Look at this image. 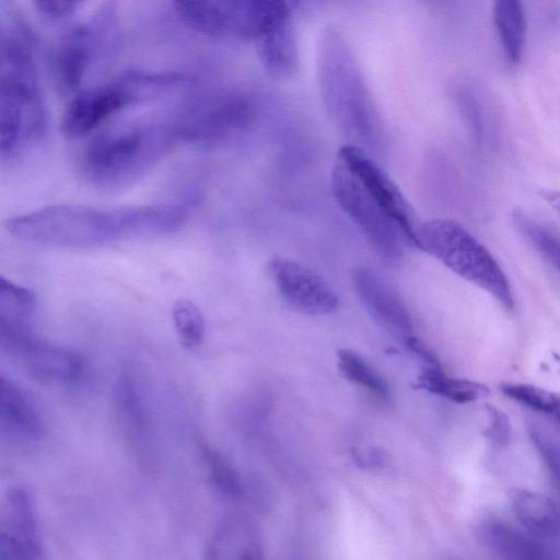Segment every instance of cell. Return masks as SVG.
<instances>
[{
	"mask_svg": "<svg viewBox=\"0 0 560 560\" xmlns=\"http://www.w3.org/2000/svg\"><path fill=\"white\" fill-rule=\"evenodd\" d=\"M186 219V209L173 205L118 208L54 205L11 218L4 225L13 237L28 244L93 248L174 233Z\"/></svg>",
	"mask_w": 560,
	"mask_h": 560,
	"instance_id": "obj_1",
	"label": "cell"
},
{
	"mask_svg": "<svg viewBox=\"0 0 560 560\" xmlns=\"http://www.w3.org/2000/svg\"><path fill=\"white\" fill-rule=\"evenodd\" d=\"M31 34L20 24L2 30L0 59V151L15 155L42 141L48 129Z\"/></svg>",
	"mask_w": 560,
	"mask_h": 560,
	"instance_id": "obj_2",
	"label": "cell"
},
{
	"mask_svg": "<svg viewBox=\"0 0 560 560\" xmlns=\"http://www.w3.org/2000/svg\"><path fill=\"white\" fill-rule=\"evenodd\" d=\"M172 128L131 127L94 137L81 156L84 176L102 188H120L141 177L168 151Z\"/></svg>",
	"mask_w": 560,
	"mask_h": 560,
	"instance_id": "obj_3",
	"label": "cell"
},
{
	"mask_svg": "<svg viewBox=\"0 0 560 560\" xmlns=\"http://www.w3.org/2000/svg\"><path fill=\"white\" fill-rule=\"evenodd\" d=\"M419 249L430 254L462 279L482 289L506 310H513L510 281L492 254L464 226L434 219L418 229Z\"/></svg>",
	"mask_w": 560,
	"mask_h": 560,
	"instance_id": "obj_4",
	"label": "cell"
},
{
	"mask_svg": "<svg viewBox=\"0 0 560 560\" xmlns=\"http://www.w3.org/2000/svg\"><path fill=\"white\" fill-rule=\"evenodd\" d=\"M173 5L185 25L217 38L257 43L290 24L284 0H173Z\"/></svg>",
	"mask_w": 560,
	"mask_h": 560,
	"instance_id": "obj_5",
	"label": "cell"
},
{
	"mask_svg": "<svg viewBox=\"0 0 560 560\" xmlns=\"http://www.w3.org/2000/svg\"><path fill=\"white\" fill-rule=\"evenodd\" d=\"M180 81L177 73L131 70L106 84L79 91L65 107L61 131L68 138L84 136L122 108L154 98Z\"/></svg>",
	"mask_w": 560,
	"mask_h": 560,
	"instance_id": "obj_6",
	"label": "cell"
},
{
	"mask_svg": "<svg viewBox=\"0 0 560 560\" xmlns=\"http://www.w3.org/2000/svg\"><path fill=\"white\" fill-rule=\"evenodd\" d=\"M332 196L373 250L386 264L397 262L409 245L385 203L337 156L331 173Z\"/></svg>",
	"mask_w": 560,
	"mask_h": 560,
	"instance_id": "obj_7",
	"label": "cell"
},
{
	"mask_svg": "<svg viewBox=\"0 0 560 560\" xmlns=\"http://www.w3.org/2000/svg\"><path fill=\"white\" fill-rule=\"evenodd\" d=\"M115 24L114 7L106 4L89 21L62 34L51 55L52 79L60 94L79 92L89 70L107 45Z\"/></svg>",
	"mask_w": 560,
	"mask_h": 560,
	"instance_id": "obj_8",
	"label": "cell"
},
{
	"mask_svg": "<svg viewBox=\"0 0 560 560\" xmlns=\"http://www.w3.org/2000/svg\"><path fill=\"white\" fill-rule=\"evenodd\" d=\"M28 320H0L1 349L33 378L46 383H71L82 373L80 355L38 339Z\"/></svg>",
	"mask_w": 560,
	"mask_h": 560,
	"instance_id": "obj_9",
	"label": "cell"
},
{
	"mask_svg": "<svg viewBox=\"0 0 560 560\" xmlns=\"http://www.w3.org/2000/svg\"><path fill=\"white\" fill-rule=\"evenodd\" d=\"M269 271L285 303L307 315H326L339 306L332 288L313 270L283 257L269 262Z\"/></svg>",
	"mask_w": 560,
	"mask_h": 560,
	"instance_id": "obj_10",
	"label": "cell"
},
{
	"mask_svg": "<svg viewBox=\"0 0 560 560\" xmlns=\"http://www.w3.org/2000/svg\"><path fill=\"white\" fill-rule=\"evenodd\" d=\"M43 544L30 493L11 488L1 503L0 560H39Z\"/></svg>",
	"mask_w": 560,
	"mask_h": 560,
	"instance_id": "obj_11",
	"label": "cell"
},
{
	"mask_svg": "<svg viewBox=\"0 0 560 560\" xmlns=\"http://www.w3.org/2000/svg\"><path fill=\"white\" fill-rule=\"evenodd\" d=\"M354 289L371 317L404 341L413 336L411 317L396 289L371 267L353 270Z\"/></svg>",
	"mask_w": 560,
	"mask_h": 560,
	"instance_id": "obj_12",
	"label": "cell"
},
{
	"mask_svg": "<svg viewBox=\"0 0 560 560\" xmlns=\"http://www.w3.org/2000/svg\"><path fill=\"white\" fill-rule=\"evenodd\" d=\"M337 156L351 168L368 188L383 200L401 226L409 245L418 248L419 226L415 223L412 209L388 175L363 149L354 144L341 147Z\"/></svg>",
	"mask_w": 560,
	"mask_h": 560,
	"instance_id": "obj_13",
	"label": "cell"
},
{
	"mask_svg": "<svg viewBox=\"0 0 560 560\" xmlns=\"http://www.w3.org/2000/svg\"><path fill=\"white\" fill-rule=\"evenodd\" d=\"M248 116L246 102L238 98L224 100L189 113L173 131L176 138L187 141L215 142L243 126Z\"/></svg>",
	"mask_w": 560,
	"mask_h": 560,
	"instance_id": "obj_14",
	"label": "cell"
},
{
	"mask_svg": "<svg viewBox=\"0 0 560 560\" xmlns=\"http://www.w3.org/2000/svg\"><path fill=\"white\" fill-rule=\"evenodd\" d=\"M0 425L2 435L22 441H36L44 435L45 424L33 398L11 380L1 376Z\"/></svg>",
	"mask_w": 560,
	"mask_h": 560,
	"instance_id": "obj_15",
	"label": "cell"
},
{
	"mask_svg": "<svg viewBox=\"0 0 560 560\" xmlns=\"http://www.w3.org/2000/svg\"><path fill=\"white\" fill-rule=\"evenodd\" d=\"M208 559H260L258 533L243 515H231L217 527L207 546Z\"/></svg>",
	"mask_w": 560,
	"mask_h": 560,
	"instance_id": "obj_16",
	"label": "cell"
},
{
	"mask_svg": "<svg viewBox=\"0 0 560 560\" xmlns=\"http://www.w3.org/2000/svg\"><path fill=\"white\" fill-rule=\"evenodd\" d=\"M480 545L498 558L510 560H539L544 548L528 536L498 520H485L476 526Z\"/></svg>",
	"mask_w": 560,
	"mask_h": 560,
	"instance_id": "obj_17",
	"label": "cell"
},
{
	"mask_svg": "<svg viewBox=\"0 0 560 560\" xmlns=\"http://www.w3.org/2000/svg\"><path fill=\"white\" fill-rule=\"evenodd\" d=\"M512 511L521 525L536 537L550 538L560 533V511L545 494L517 489L511 493Z\"/></svg>",
	"mask_w": 560,
	"mask_h": 560,
	"instance_id": "obj_18",
	"label": "cell"
},
{
	"mask_svg": "<svg viewBox=\"0 0 560 560\" xmlns=\"http://www.w3.org/2000/svg\"><path fill=\"white\" fill-rule=\"evenodd\" d=\"M493 21L506 58L512 63L520 62L526 45V20L521 0H494Z\"/></svg>",
	"mask_w": 560,
	"mask_h": 560,
	"instance_id": "obj_19",
	"label": "cell"
},
{
	"mask_svg": "<svg viewBox=\"0 0 560 560\" xmlns=\"http://www.w3.org/2000/svg\"><path fill=\"white\" fill-rule=\"evenodd\" d=\"M417 387L460 404L481 399L490 393L483 384L447 376L440 365H428L418 377Z\"/></svg>",
	"mask_w": 560,
	"mask_h": 560,
	"instance_id": "obj_20",
	"label": "cell"
},
{
	"mask_svg": "<svg viewBox=\"0 0 560 560\" xmlns=\"http://www.w3.org/2000/svg\"><path fill=\"white\" fill-rule=\"evenodd\" d=\"M258 54L266 69L285 75L294 69L296 50L290 24L257 42Z\"/></svg>",
	"mask_w": 560,
	"mask_h": 560,
	"instance_id": "obj_21",
	"label": "cell"
},
{
	"mask_svg": "<svg viewBox=\"0 0 560 560\" xmlns=\"http://www.w3.org/2000/svg\"><path fill=\"white\" fill-rule=\"evenodd\" d=\"M517 233L560 275V238L521 210L512 214Z\"/></svg>",
	"mask_w": 560,
	"mask_h": 560,
	"instance_id": "obj_22",
	"label": "cell"
},
{
	"mask_svg": "<svg viewBox=\"0 0 560 560\" xmlns=\"http://www.w3.org/2000/svg\"><path fill=\"white\" fill-rule=\"evenodd\" d=\"M509 398L560 422V394L532 384L508 382L500 386Z\"/></svg>",
	"mask_w": 560,
	"mask_h": 560,
	"instance_id": "obj_23",
	"label": "cell"
},
{
	"mask_svg": "<svg viewBox=\"0 0 560 560\" xmlns=\"http://www.w3.org/2000/svg\"><path fill=\"white\" fill-rule=\"evenodd\" d=\"M172 319L182 345L187 349L198 348L205 338L206 323L199 307L191 301H176Z\"/></svg>",
	"mask_w": 560,
	"mask_h": 560,
	"instance_id": "obj_24",
	"label": "cell"
},
{
	"mask_svg": "<svg viewBox=\"0 0 560 560\" xmlns=\"http://www.w3.org/2000/svg\"><path fill=\"white\" fill-rule=\"evenodd\" d=\"M36 308V296L28 289L0 278V320H28Z\"/></svg>",
	"mask_w": 560,
	"mask_h": 560,
	"instance_id": "obj_25",
	"label": "cell"
},
{
	"mask_svg": "<svg viewBox=\"0 0 560 560\" xmlns=\"http://www.w3.org/2000/svg\"><path fill=\"white\" fill-rule=\"evenodd\" d=\"M201 456L205 463L208 479L211 486L222 495L229 499L241 494V481L233 467L214 450L202 445Z\"/></svg>",
	"mask_w": 560,
	"mask_h": 560,
	"instance_id": "obj_26",
	"label": "cell"
},
{
	"mask_svg": "<svg viewBox=\"0 0 560 560\" xmlns=\"http://www.w3.org/2000/svg\"><path fill=\"white\" fill-rule=\"evenodd\" d=\"M337 357L339 370L348 380L377 396H387L386 382L362 358L349 350L339 351Z\"/></svg>",
	"mask_w": 560,
	"mask_h": 560,
	"instance_id": "obj_27",
	"label": "cell"
},
{
	"mask_svg": "<svg viewBox=\"0 0 560 560\" xmlns=\"http://www.w3.org/2000/svg\"><path fill=\"white\" fill-rule=\"evenodd\" d=\"M115 400L122 420L136 430L143 429L144 411L141 397L133 378L126 372L116 384Z\"/></svg>",
	"mask_w": 560,
	"mask_h": 560,
	"instance_id": "obj_28",
	"label": "cell"
},
{
	"mask_svg": "<svg viewBox=\"0 0 560 560\" xmlns=\"http://www.w3.org/2000/svg\"><path fill=\"white\" fill-rule=\"evenodd\" d=\"M529 439L537 450L553 486L560 492V441L546 430L530 425Z\"/></svg>",
	"mask_w": 560,
	"mask_h": 560,
	"instance_id": "obj_29",
	"label": "cell"
},
{
	"mask_svg": "<svg viewBox=\"0 0 560 560\" xmlns=\"http://www.w3.org/2000/svg\"><path fill=\"white\" fill-rule=\"evenodd\" d=\"M488 425L483 435L495 446H506L510 443L512 428L508 416L493 406H487Z\"/></svg>",
	"mask_w": 560,
	"mask_h": 560,
	"instance_id": "obj_30",
	"label": "cell"
},
{
	"mask_svg": "<svg viewBox=\"0 0 560 560\" xmlns=\"http://www.w3.org/2000/svg\"><path fill=\"white\" fill-rule=\"evenodd\" d=\"M88 0H33L34 8L45 19L60 21L72 15Z\"/></svg>",
	"mask_w": 560,
	"mask_h": 560,
	"instance_id": "obj_31",
	"label": "cell"
},
{
	"mask_svg": "<svg viewBox=\"0 0 560 560\" xmlns=\"http://www.w3.org/2000/svg\"><path fill=\"white\" fill-rule=\"evenodd\" d=\"M406 346L430 366H439V361L433 352L418 338L411 336L405 340Z\"/></svg>",
	"mask_w": 560,
	"mask_h": 560,
	"instance_id": "obj_32",
	"label": "cell"
},
{
	"mask_svg": "<svg viewBox=\"0 0 560 560\" xmlns=\"http://www.w3.org/2000/svg\"><path fill=\"white\" fill-rule=\"evenodd\" d=\"M353 456L359 464L366 467L380 466L383 463L382 455L372 448H359L353 453Z\"/></svg>",
	"mask_w": 560,
	"mask_h": 560,
	"instance_id": "obj_33",
	"label": "cell"
},
{
	"mask_svg": "<svg viewBox=\"0 0 560 560\" xmlns=\"http://www.w3.org/2000/svg\"><path fill=\"white\" fill-rule=\"evenodd\" d=\"M540 197L558 213L560 217V191L551 189L540 190Z\"/></svg>",
	"mask_w": 560,
	"mask_h": 560,
	"instance_id": "obj_34",
	"label": "cell"
},
{
	"mask_svg": "<svg viewBox=\"0 0 560 560\" xmlns=\"http://www.w3.org/2000/svg\"><path fill=\"white\" fill-rule=\"evenodd\" d=\"M553 360H555V362L557 364V369H558V371L560 373V354L559 353H553Z\"/></svg>",
	"mask_w": 560,
	"mask_h": 560,
	"instance_id": "obj_35",
	"label": "cell"
}]
</instances>
